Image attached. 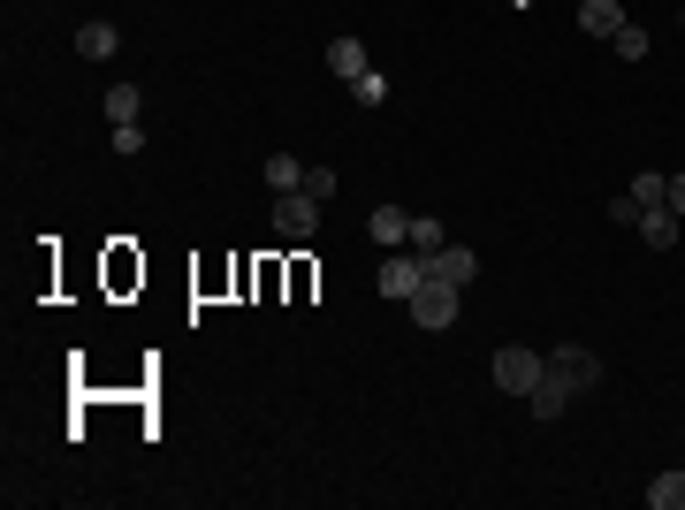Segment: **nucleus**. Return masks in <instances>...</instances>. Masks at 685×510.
<instances>
[{"label":"nucleus","mask_w":685,"mask_h":510,"mask_svg":"<svg viewBox=\"0 0 685 510\" xmlns=\"http://www.w3.org/2000/svg\"><path fill=\"white\" fill-rule=\"evenodd\" d=\"M541 373H548L541 350H525V343H503V350H496V389H503V396H533Z\"/></svg>","instance_id":"1"},{"label":"nucleus","mask_w":685,"mask_h":510,"mask_svg":"<svg viewBox=\"0 0 685 510\" xmlns=\"http://www.w3.org/2000/svg\"><path fill=\"white\" fill-rule=\"evenodd\" d=\"M313 229H321V198H313V190H282V198H275V236L298 244V236H313Z\"/></svg>","instance_id":"2"},{"label":"nucleus","mask_w":685,"mask_h":510,"mask_svg":"<svg viewBox=\"0 0 685 510\" xmlns=\"http://www.w3.org/2000/svg\"><path fill=\"white\" fill-rule=\"evenodd\" d=\"M419 282H427V259H419L411 244L381 259V298H404V305H411V298H419Z\"/></svg>","instance_id":"3"},{"label":"nucleus","mask_w":685,"mask_h":510,"mask_svg":"<svg viewBox=\"0 0 685 510\" xmlns=\"http://www.w3.org/2000/svg\"><path fill=\"white\" fill-rule=\"evenodd\" d=\"M411 321H419V328H450V321H457V282L427 275V282H419V298H411Z\"/></svg>","instance_id":"4"},{"label":"nucleus","mask_w":685,"mask_h":510,"mask_svg":"<svg viewBox=\"0 0 685 510\" xmlns=\"http://www.w3.org/2000/svg\"><path fill=\"white\" fill-rule=\"evenodd\" d=\"M548 373H564V381H571V396H579V389H594V381H602V358H594L587 343H564V350L548 358Z\"/></svg>","instance_id":"5"},{"label":"nucleus","mask_w":685,"mask_h":510,"mask_svg":"<svg viewBox=\"0 0 685 510\" xmlns=\"http://www.w3.org/2000/svg\"><path fill=\"white\" fill-rule=\"evenodd\" d=\"M427 275H442V282H457V290H465V282H473V275H480V259H473V252H465V244H442V252H434V259H427Z\"/></svg>","instance_id":"6"},{"label":"nucleus","mask_w":685,"mask_h":510,"mask_svg":"<svg viewBox=\"0 0 685 510\" xmlns=\"http://www.w3.org/2000/svg\"><path fill=\"white\" fill-rule=\"evenodd\" d=\"M579 31H587V38H617V31H625V8H617V0H579Z\"/></svg>","instance_id":"7"},{"label":"nucleus","mask_w":685,"mask_h":510,"mask_svg":"<svg viewBox=\"0 0 685 510\" xmlns=\"http://www.w3.org/2000/svg\"><path fill=\"white\" fill-rule=\"evenodd\" d=\"M328 69H336L342 84H358V77H365V46H358L350 31H342V38H328Z\"/></svg>","instance_id":"8"},{"label":"nucleus","mask_w":685,"mask_h":510,"mask_svg":"<svg viewBox=\"0 0 685 510\" xmlns=\"http://www.w3.org/2000/svg\"><path fill=\"white\" fill-rule=\"evenodd\" d=\"M365 229H373V244H411V213L404 206H373Z\"/></svg>","instance_id":"9"},{"label":"nucleus","mask_w":685,"mask_h":510,"mask_svg":"<svg viewBox=\"0 0 685 510\" xmlns=\"http://www.w3.org/2000/svg\"><path fill=\"white\" fill-rule=\"evenodd\" d=\"M525 404H533V419H556V412L571 404V381H564V373H541V389H533Z\"/></svg>","instance_id":"10"},{"label":"nucleus","mask_w":685,"mask_h":510,"mask_svg":"<svg viewBox=\"0 0 685 510\" xmlns=\"http://www.w3.org/2000/svg\"><path fill=\"white\" fill-rule=\"evenodd\" d=\"M678 213H671V206H648V213H640V236H648V244H655V252H671V244H678Z\"/></svg>","instance_id":"11"},{"label":"nucleus","mask_w":685,"mask_h":510,"mask_svg":"<svg viewBox=\"0 0 685 510\" xmlns=\"http://www.w3.org/2000/svg\"><path fill=\"white\" fill-rule=\"evenodd\" d=\"M267 190H275V198H282V190H305V161H298V153H275V161H267Z\"/></svg>","instance_id":"12"},{"label":"nucleus","mask_w":685,"mask_h":510,"mask_svg":"<svg viewBox=\"0 0 685 510\" xmlns=\"http://www.w3.org/2000/svg\"><path fill=\"white\" fill-rule=\"evenodd\" d=\"M77 54H84V61H107V54H115V23H84V31H77Z\"/></svg>","instance_id":"13"},{"label":"nucleus","mask_w":685,"mask_h":510,"mask_svg":"<svg viewBox=\"0 0 685 510\" xmlns=\"http://www.w3.org/2000/svg\"><path fill=\"white\" fill-rule=\"evenodd\" d=\"M648 503L655 510H685V473H655V480H648Z\"/></svg>","instance_id":"14"},{"label":"nucleus","mask_w":685,"mask_h":510,"mask_svg":"<svg viewBox=\"0 0 685 510\" xmlns=\"http://www.w3.org/2000/svg\"><path fill=\"white\" fill-rule=\"evenodd\" d=\"M107 123H138V84H107Z\"/></svg>","instance_id":"15"},{"label":"nucleus","mask_w":685,"mask_h":510,"mask_svg":"<svg viewBox=\"0 0 685 510\" xmlns=\"http://www.w3.org/2000/svg\"><path fill=\"white\" fill-rule=\"evenodd\" d=\"M411 252H419V259H434V252H442V221L411 213Z\"/></svg>","instance_id":"16"},{"label":"nucleus","mask_w":685,"mask_h":510,"mask_svg":"<svg viewBox=\"0 0 685 510\" xmlns=\"http://www.w3.org/2000/svg\"><path fill=\"white\" fill-rule=\"evenodd\" d=\"M663 190H671V175H632V206H640V213H648V206H663Z\"/></svg>","instance_id":"17"},{"label":"nucleus","mask_w":685,"mask_h":510,"mask_svg":"<svg viewBox=\"0 0 685 510\" xmlns=\"http://www.w3.org/2000/svg\"><path fill=\"white\" fill-rule=\"evenodd\" d=\"M609 46H617V61H648V31H640V23H625Z\"/></svg>","instance_id":"18"},{"label":"nucleus","mask_w":685,"mask_h":510,"mask_svg":"<svg viewBox=\"0 0 685 510\" xmlns=\"http://www.w3.org/2000/svg\"><path fill=\"white\" fill-rule=\"evenodd\" d=\"M350 100H358V107H381V100H388V77H381V69H365V77L350 84Z\"/></svg>","instance_id":"19"},{"label":"nucleus","mask_w":685,"mask_h":510,"mask_svg":"<svg viewBox=\"0 0 685 510\" xmlns=\"http://www.w3.org/2000/svg\"><path fill=\"white\" fill-rule=\"evenodd\" d=\"M115 153H146V123H115Z\"/></svg>","instance_id":"20"},{"label":"nucleus","mask_w":685,"mask_h":510,"mask_svg":"<svg viewBox=\"0 0 685 510\" xmlns=\"http://www.w3.org/2000/svg\"><path fill=\"white\" fill-rule=\"evenodd\" d=\"M305 190H313V198L328 206V198H336V175H328V169H305Z\"/></svg>","instance_id":"21"},{"label":"nucleus","mask_w":685,"mask_h":510,"mask_svg":"<svg viewBox=\"0 0 685 510\" xmlns=\"http://www.w3.org/2000/svg\"><path fill=\"white\" fill-rule=\"evenodd\" d=\"M663 206H671V213L685 221V175H671V190H663Z\"/></svg>","instance_id":"22"},{"label":"nucleus","mask_w":685,"mask_h":510,"mask_svg":"<svg viewBox=\"0 0 685 510\" xmlns=\"http://www.w3.org/2000/svg\"><path fill=\"white\" fill-rule=\"evenodd\" d=\"M678 23H685V8H678Z\"/></svg>","instance_id":"23"},{"label":"nucleus","mask_w":685,"mask_h":510,"mask_svg":"<svg viewBox=\"0 0 685 510\" xmlns=\"http://www.w3.org/2000/svg\"><path fill=\"white\" fill-rule=\"evenodd\" d=\"M678 8H685V0H678Z\"/></svg>","instance_id":"24"}]
</instances>
